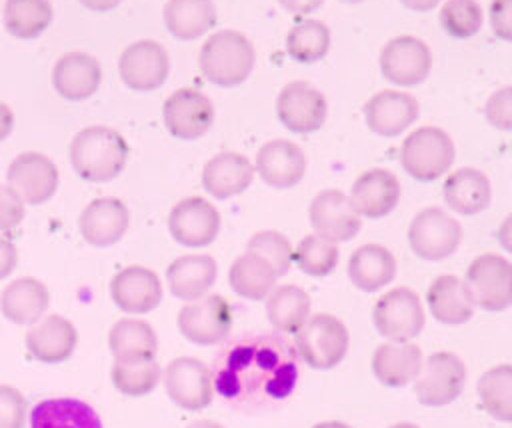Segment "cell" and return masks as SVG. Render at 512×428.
I'll return each instance as SVG.
<instances>
[{
	"label": "cell",
	"instance_id": "cell-1",
	"mask_svg": "<svg viewBox=\"0 0 512 428\" xmlns=\"http://www.w3.org/2000/svg\"><path fill=\"white\" fill-rule=\"evenodd\" d=\"M294 352L278 338H250L224 354L212 382L234 406H256L286 398L298 380Z\"/></svg>",
	"mask_w": 512,
	"mask_h": 428
},
{
	"label": "cell",
	"instance_id": "cell-2",
	"mask_svg": "<svg viewBox=\"0 0 512 428\" xmlns=\"http://www.w3.org/2000/svg\"><path fill=\"white\" fill-rule=\"evenodd\" d=\"M128 156V142L110 126H86L70 142L72 170L90 184L114 180L126 168Z\"/></svg>",
	"mask_w": 512,
	"mask_h": 428
},
{
	"label": "cell",
	"instance_id": "cell-3",
	"mask_svg": "<svg viewBox=\"0 0 512 428\" xmlns=\"http://www.w3.org/2000/svg\"><path fill=\"white\" fill-rule=\"evenodd\" d=\"M254 46L238 30H218L206 38L198 54L202 76L220 88H234L248 80L254 68Z\"/></svg>",
	"mask_w": 512,
	"mask_h": 428
},
{
	"label": "cell",
	"instance_id": "cell-4",
	"mask_svg": "<svg viewBox=\"0 0 512 428\" xmlns=\"http://www.w3.org/2000/svg\"><path fill=\"white\" fill-rule=\"evenodd\" d=\"M456 158V148L448 132L436 126L412 130L400 146L404 172L418 182H434L444 176Z\"/></svg>",
	"mask_w": 512,
	"mask_h": 428
},
{
	"label": "cell",
	"instance_id": "cell-5",
	"mask_svg": "<svg viewBox=\"0 0 512 428\" xmlns=\"http://www.w3.org/2000/svg\"><path fill=\"white\" fill-rule=\"evenodd\" d=\"M298 358L314 370L336 368L348 352L350 334L342 320L332 314H314L294 334Z\"/></svg>",
	"mask_w": 512,
	"mask_h": 428
},
{
	"label": "cell",
	"instance_id": "cell-6",
	"mask_svg": "<svg viewBox=\"0 0 512 428\" xmlns=\"http://www.w3.org/2000/svg\"><path fill=\"white\" fill-rule=\"evenodd\" d=\"M464 288L474 306L502 312L512 306V262L500 254L476 256L464 276Z\"/></svg>",
	"mask_w": 512,
	"mask_h": 428
},
{
	"label": "cell",
	"instance_id": "cell-7",
	"mask_svg": "<svg viewBox=\"0 0 512 428\" xmlns=\"http://www.w3.org/2000/svg\"><path fill=\"white\" fill-rule=\"evenodd\" d=\"M376 332L390 342H410L426 326L424 306L418 294L406 286L388 290L372 308Z\"/></svg>",
	"mask_w": 512,
	"mask_h": 428
},
{
	"label": "cell",
	"instance_id": "cell-8",
	"mask_svg": "<svg viewBox=\"0 0 512 428\" xmlns=\"http://www.w3.org/2000/svg\"><path fill=\"white\" fill-rule=\"evenodd\" d=\"M462 236L460 222L436 206L420 210L408 226V246L426 262H440L452 256Z\"/></svg>",
	"mask_w": 512,
	"mask_h": 428
},
{
	"label": "cell",
	"instance_id": "cell-9",
	"mask_svg": "<svg viewBox=\"0 0 512 428\" xmlns=\"http://www.w3.org/2000/svg\"><path fill=\"white\" fill-rule=\"evenodd\" d=\"M232 306L220 294H208L186 302L178 312L180 334L198 346H214L232 330Z\"/></svg>",
	"mask_w": 512,
	"mask_h": 428
},
{
	"label": "cell",
	"instance_id": "cell-10",
	"mask_svg": "<svg viewBox=\"0 0 512 428\" xmlns=\"http://www.w3.org/2000/svg\"><path fill=\"white\" fill-rule=\"evenodd\" d=\"M466 384V366L452 352H434L414 380V394L422 406L438 408L454 402Z\"/></svg>",
	"mask_w": 512,
	"mask_h": 428
},
{
	"label": "cell",
	"instance_id": "cell-11",
	"mask_svg": "<svg viewBox=\"0 0 512 428\" xmlns=\"http://www.w3.org/2000/svg\"><path fill=\"white\" fill-rule=\"evenodd\" d=\"M380 72L394 86H418L432 70V54L424 40L416 36H396L380 50Z\"/></svg>",
	"mask_w": 512,
	"mask_h": 428
},
{
	"label": "cell",
	"instance_id": "cell-12",
	"mask_svg": "<svg viewBox=\"0 0 512 428\" xmlns=\"http://www.w3.org/2000/svg\"><path fill=\"white\" fill-rule=\"evenodd\" d=\"M118 72L130 90L152 92L166 82L170 74V56L156 40H136L122 50Z\"/></svg>",
	"mask_w": 512,
	"mask_h": 428
},
{
	"label": "cell",
	"instance_id": "cell-13",
	"mask_svg": "<svg viewBox=\"0 0 512 428\" xmlns=\"http://www.w3.org/2000/svg\"><path fill=\"white\" fill-rule=\"evenodd\" d=\"M276 116L282 126L294 134H312L328 118L324 94L304 80L288 82L276 98Z\"/></svg>",
	"mask_w": 512,
	"mask_h": 428
},
{
	"label": "cell",
	"instance_id": "cell-14",
	"mask_svg": "<svg viewBox=\"0 0 512 428\" xmlns=\"http://www.w3.org/2000/svg\"><path fill=\"white\" fill-rule=\"evenodd\" d=\"M220 226V212L212 202L200 196L182 198L168 214L170 236L186 248L210 246L216 240Z\"/></svg>",
	"mask_w": 512,
	"mask_h": 428
},
{
	"label": "cell",
	"instance_id": "cell-15",
	"mask_svg": "<svg viewBox=\"0 0 512 428\" xmlns=\"http://www.w3.org/2000/svg\"><path fill=\"white\" fill-rule=\"evenodd\" d=\"M164 388L168 398L182 410L198 412L210 406L214 396L212 372L196 358H174L164 370Z\"/></svg>",
	"mask_w": 512,
	"mask_h": 428
},
{
	"label": "cell",
	"instance_id": "cell-16",
	"mask_svg": "<svg viewBox=\"0 0 512 428\" xmlns=\"http://www.w3.org/2000/svg\"><path fill=\"white\" fill-rule=\"evenodd\" d=\"M6 180L24 204L40 206L56 194L60 174L46 154L28 150L10 162Z\"/></svg>",
	"mask_w": 512,
	"mask_h": 428
},
{
	"label": "cell",
	"instance_id": "cell-17",
	"mask_svg": "<svg viewBox=\"0 0 512 428\" xmlns=\"http://www.w3.org/2000/svg\"><path fill=\"white\" fill-rule=\"evenodd\" d=\"M308 220L316 236H322L330 242L352 240L362 228V216L352 206L350 198L336 188L320 190L310 206Z\"/></svg>",
	"mask_w": 512,
	"mask_h": 428
},
{
	"label": "cell",
	"instance_id": "cell-18",
	"mask_svg": "<svg viewBox=\"0 0 512 428\" xmlns=\"http://www.w3.org/2000/svg\"><path fill=\"white\" fill-rule=\"evenodd\" d=\"M162 118L166 130L180 140H198L202 138L214 122V106L210 98L196 88H178L174 90L164 106Z\"/></svg>",
	"mask_w": 512,
	"mask_h": 428
},
{
	"label": "cell",
	"instance_id": "cell-19",
	"mask_svg": "<svg viewBox=\"0 0 512 428\" xmlns=\"http://www.w3.org/2000/svg\"><path fill=\"white\" fill-rule=\"evenodd\" d=\"M110 298L126 314H148L162 302V282L146 266H126L110 280Z\"/></svg>",
	"mask_w": 512,
	"mask_h": 428
},
{
	"label": "cell",
	"instance_id": "cell-20",
	"mask_svg": "<svg viewBox=\"0 0 512 428\" xmlns=\"http://www.w3.org/2000/svg\"><path fill=\"white\" fill-rule=\"evenodd\" d=\"M418 112V100L402 90H380L364 104L366 126L382 138L404 134L418 120Z\"/></svg>",
	"mask_w": 512,
	"mask_h": 428
},
{
	"label": "cell",
	"instance_id": "cell-21",
	"mask_svg": "<svg viewBox=\"0 0 512 428\" xmlns=\"http://www.w3.org/2000/svg\"><path fill=\"white\" fill-rule=\"evenodd\" d=\"M130 226L128 206L120 198L104 196L92 200L78 218L82 238L96 248H108L124 238Z\"/></svg>",
	"mask_w": 512,
	"mask_h": 428
},
{
	"label": "cell",
	"instance_id": "cell-22",
	"mask_svg": "<svg viewBox=\"0 0 512 428\" xmlns=\"http://www.w3.org/2000/svg\"><path fill=\"white\" fill-rule=\"evenodd\" d=\"M24 344L32 360L42 364H60L74 354L78 332L68 318L48 314L32 324V328L26 332Z\"/></svg>",
	"mask_w": 512,
	"mask_h": 428
},
{
	"label": "cell",
	"instance_id": "cell-23",
	"mask_svg": "<svg viewBox=\"0 0 512 428\" xmlns=\"http://www.w3.org/2000/svg\"><path fill=\"white\" fill-rule=\"evenodd\" d=\"M100 82V62L88 52H68L60 56L52 68V86L56 94L68 102H84L92 98Z\"/></svg>",
	"mask_w": 512,
	"mask_h": 428
},
{
	"label": "cell",
	"instance_id": "cell-24",
	"mask_svg": "<svg viewBox=\"0 0 512 428\" xmlns=\"http://www.w3.org/2000/svg\"><path fill=\"white\" fill-rule=\"evenodd\" d=\"M254 170L264 184L284 190L302 182L306 174V156L302 148L290 140H270L258 154Z\"/></svg>",
	"mask_w": 512,
	"mask_h": 428
},
{
	"label": "cell",
	"instance_id": "cell-25",
	"mask_svg": "<svg viewBox=\"0 0 512 428\" xmlns=\"http://www.w3.org/2000/svg\"><path fill=\"white\" fill-rule=\"evenodd\" d=\"M348 198L360 216L384 218L398 206L400 182L390 170L372 168L354 180Z\"/></svg>",
	"mask_w": 512,
	"mask_h": 428
},
{
	"label": "cell",
	"instance_id": "cell-26",
	"mask_svg": "<svg viewBox=\"0 0 512 428\" xmlns=\"http://www.w3.org/2000/svg\"><path fill=\"white\" fill-rule=\"evenodd\" d=\"M254 164L238 152L214 154L202 170V186L216 200H228L242 194L254 180Z\"/></svg>",
	"mask_w": 512,
	"mask_h": 428
},
{
	"label": "cell",
	"instance_id": "cell-27",
	"mask_svg": "<svg viewBox=\"0 0 512 428\" xmlns=\"http://www.w3.org/2000/svg\"><path fill=\"white\" fill-rule=\"evenodd\" d=\"M50 306V292L44 282L32 276L12 280L0 296L2 316L16 326H32L44 318Z\"/></svg>",
	"mask_w": 512,
	"mask_h": 428
},
{
	"label": "cell",
	"instance_id": "cell-28",
	"mask_svg": "<svg viewBox=\"0 0 512 428\" xmlns=\"http://www.w3.org/2000/svg\"><path fill=\"white\" fill-rule=\"evenodd\" d=\"M422 366V350L412 342H384L372 354V374L380 384L390 388L414 382Z\"/></svg>",
	"mask_w": 512,
	"mask_h": 428
},
{
	"label": "cell",
	"instance_id": "cell-29",
	"mask_svg": "<svg viewBox=\"0 0 512 428\" xmlns=\"http://www.w3.org/2000/svg\"><path fill=\"white\" fill-rule=\"evenodd\" d=\"M218 276L216 260L208 254H186L170 262L166 280L170 292L184 300L194 302L208 294Z\"/></svg>",
	"mask_w": 512,
	"mask_h": 428
},
{
	"label": "cell",
	"instance_id": "cell-30",
	"mask_svg": "<svg viewBox=\"0 0 512 428\" xmlns=\"http://www.w3.org/2000/svg\"><path fill=\"white\" fill-rule=\"evenodd\" d=\"M442 194L452 212L460 216H476L490 206L492 186L482 170L458 168L446 178Z\"/></svg>",
	"mask_w": 512,
	"mask_h": 428
},
{
	"label": "cell",
	"instance_id": "cell-31",
	"mask_svg": "<svg viewBox=\"0 0 512 428\" xmlns=\"http://www.w3.org/2000/svg\"><path fill=\"white\" fill-rule=\"evenodd\" d=\"M30 428H102L98 412L78 398H46L28 412Z\"/></svg>",
	"mask_w": 512,
	"mask_h": 428
},
{
	"label": "cell",
	"instance_id": "cell-32",
	"mask_svg": "<svg viewBox=\"0 0 512 428\" xmlns=\"http://www.w3.org/2000/svg\"><path fill=\"white\" fill-rule=\"evenodd\" d=\"M396 276V258L382 244H364L348 260V278L362 292H376Z\"/></svg>",
	"mask_w": 512,
	"mask_h": 428
},
{
	"label": "cell",
	"instance_id": "cell-33",
	"mask_svg": "<svg viewBox=\"0 0 512 428\" xmlns=\"http://www.w3.org/2000/svg\"><path fill=\"white\" fill-rule=\"evenodd\" d=\"M162 18L176 40L188 42L208 34L218 22V12L212 0H168Z\"/></svg>",
	"mask_w": 512,
	"mask_h": 428
},
{
	"label": "cell",
	"instance_id": "cell-34",
	"mask_svg": "<svg viewBox=\"0 0 512 428\" xmlns=\"http://www.w3.org/2000/svg\"><path fill=\"white\" fill-rule=\"evenodd\" d=\"M426 302L432 316L446 326H460L474 314V304L468 298L464 282L452 274H442L432 280Z\"/></svg>",
	"mask_w": 512,
	"mask_h": 428
},
{
	"label": "cell",
	"instance_id": "cell-35",
	"mask_svg": "<svg viewBox=\"0 0 512 428\" xmlns=\"http://www.w3.org/2000/svg\"><path fill=\"white\" fill-rule=\"evenodd\" d=\"M108 346L114 362L148 360L156 358L158 336L146 320L120 318L108 332Z\"/></svg>",
	"mask_w": 512,
	"mask_h": 428
},
{
	"label": "cell",
	"instance_id": "cell-36",
	"mask_svg": "<svg viewBox=\"0 0 512 428\" xmlns=\"http://www.w3.org/2000/svg\"><path fill=\"white\" fill-rule=\"evenodd\" d=\"M310 296L294 284L276 286L266 296V316L274 330L282 334H296L310 318Z\"/></svg>",
	"mask_w": 512,
	"mask_h": 428
},
{
	"label": "cell",
	"instance_id": "cell-37",
	"mask_svg": "<svg viewBox=\"0 0 512 428\" xmlns=\"http://www.w3.org/2000/svg\"><path fill=\"white\" fill-rule=\"evenodd\" d=\"M54 8L50 0H6L2 22L10 36L34 40L52 24Z\"/></svg>",
	"mask_w": 512,
	"mask_h": 428
},
{
	"label": "cell",
	"instance_id": "cell-38",
	"mask_svg": "<svg viewBox=\"0 0 512 428\" xmlns=\"http://www.w3.org/2000/svg\"><path fill=\"white\" fill-rule=\"evenodd\" d=\"M276 278L270 264L250 252L240 254L228 270L230 288L246 300H264L274 290Z\"/></svg>",
	"mask_w": 512,
	"mask_h": 428
},
{
	"label": "cell",
	"instance_id": "cell-39",
	"mask_svg": "<svg viewBox=\"0 0 512 428\" xmlns=\"http://www.w3.org/2000/svg\"><path fill=\"white\" fill-rule=\"evenodd\" d=\"M330 42V28L320 20L306 18L286 34V52L300 64H314L328 54Z\"/></svg>",
	"mask_w": 512,
	"mask_h": 428
},
{
	"label": "cell",
	"instance_id": "cell-40",
	"mask_svg": "<svg viewBox=\"0 0 512 428\" xmlns=\"http://www.w3.org/2000/svg\"><path fill=\"white\" fill-rule=\"evenodd\" d=\"M482 408L498 422H512V364L486 370L478 380Z\"/></svg>",
	"mask_w": 512,
	"mask_h": 428
},
{
	"label": "cell",
	"instance_id": "cell-41",
	"mask_svg": "<svg viewBox=\"0 0 512 428\" xmlns=\"http://www.w3.org/2000/svg\"><path fill=\"white\" fill-rule=\"evenodd\" d=\"M110 376H112L114 388L120 394H124L128 398H142L158 386L160 364L156 362V358L114 362Z\"/></svg>",
	"mask_w": 512,
	"mask_h": 428
},
{
	"label": "cell",
	"instance_id": "cell-42",
	"mask_svg": "<svg viewBox=\"0 0 512 428\" xmlns=\"http://www.w3.org/2000/svg\"><path fill=\"white\" fill-rule=\"evenodd\" d=\"M338 246L322 236L308 234L292 254V262L312 278L328 276L338 264Z\"/></svg>",
	"mask_w": 512,
	"mask_h": 428
},
{
	"label": "cell",
	"instance_id": "cell-43",
	"mask_svg": "<svg viewBox=\"0 0 512 428\" xmlns=\"http://www.w3.org/2000/svg\"><path fill=\"white\" fill-rule=\"evenodd\" d=\"M442 30L456 40L472 38L484 22V12L476 0H446L438 14Z\"/></svg>",
	"mask_w": 512,
	"mask_h": 428
},
{
	"label": "cell",
	"instance_id": "cell-44",
	"mask_svg": "<svg viewBox=\"0 0 512 428\" xmlns=\"http://www.w3.org/2000/svg\"><path fill=\"white\" fill-rule=\"evenodd\" d=\"M246 252L260 256L266 264H270V268L280 278L292 266L294 248L284 234H280L276 230H260L248 240Z\"/></svg>",
	"mask_w": 512,
	"mask_h": 428
},
{
	"label": "cell",
	"instance_id": "cell-45",
	"mask_svg": "<svg viewBox=\"0 0 512 428\" xmlns=\"http://www.w3.org/2000/svg\"><path fill=\"white\" fill-rule=\"evenodd\" d=\"M28 404L24 394L10 386L0 384V428H24Z\"/></svg>",
	"mask_w": 512,
	"mask_h": 428
},
{
	"label": "cell",
	"instance_id": "cell-46",
	"mask_svg": "<svg viewBox=\"0 0 512 428\" xmlns=\"http://www.w3.org/2000/svg\"><path fill=\"white\" fill-rule=\"evenodd\" d=\"M484 116L490 126L512 132V84L492 92L484 104Z\"/></svg>",
	"mask_w": 512,
	"mask_h": 428
},
{
	"label": "cell",
	"instance_id": "cell-47",
	"mask_svg": "<svg viewBox=\"0 0 512 428\" xmlns=\"http://www.w3.org/2000/svg\"><path fill=\"white\" fill-rule=\"evenodd\" d=\"M22 218L24 202L8 184H0V232L14 230Z\"/></svg>",
	"mask_w": 512,
	"mask_h": 428
},
{
	"label": "cell",
	"instance_id": "cell-48",
	"mask_svg": "<svg viewBox=\"0 0 512 428\" xmlns=\"http://www.w3.org/2000/svg\"><path fill=\"white\" fill-rule=\"evenodd\" d=\"M488 20L498 40L512 42V0H492Z\"/></svg>",
	"mask_w": 512,
	"mask_h": 428
},
{
	"label": "cell",
	"instance_id": "cell-49",
	"mask_svg": "<svg viewBox=\"0 0 512 428\" xmlns=\"http://www.w3.org/2000/svg\"><path fill=\"white\" fill-rule=\"evenodd\" d=\"M18 266V248L12 240L0 236V280L8 278Z\"/></svg>",
	"mask_w": 512,
	"mask_h": 428
},
{
	"label": "cell",
	"instance_id": "cell-50",
	"mask_svg": "<svg viewBox=\"0 0 512 428\" xmlns=\"http://www.w3.org/2000/svg\"><path fill=\"white\" fill-rule=\"evenodd\" d=\"M278 4L292 16H306L316 12L324 4V0H278Z\"/></svg>",
	"mask_w": 512,
	"mask_h": 428
},
{
	"label": "cell",
	"instance_id": "cell-51",
	"mask_svg": "<svg viewBox=\"0 0 512 428\" xmlns=\"http://www.w3.org/2000/svg\"><path fill=\"white\" fill-rule=\"evenodd\" d=\"M14 130V112L8 104L0 102V142L6 140Z\"/></svg>",
	"mask_w": 512,
	"mask_h": 428
},
{
	"label": "cell",
	"instance_id": "cell-52",
	"mask_svg": "<svg viewBox=\"0 0 512 428\" xmlns=\"http://www.w3.org/2000/svg\"><path fill=\"white\" fill-rule=\"evenodd\" d=\"M496 238H498V244H500L508 254H512V214H508V216L502 220V224L498 226Z\"/></svg>",
	"mask_w": 512,
	"mask_h": 428
},
{
	"label": "cell",
	"instance_id": "cell-53",
	"mask_svg": "<svg viewBox=\"0 0 512 428\" xmlns=\"http://www.w3.org/2000/svg\"><path fill=\"white\" fill-rule=\"evenodd\" d=\"M84 8L92 10V12H110L116 6H120L122 0H78Z\"/></svg>",
	"mask_w": 512,
	"mask_h": 428
},
{
	"label": "cell",
	"instance_id": "cell-54",
	"mask_svg": "<svg viewBox=\"0 0 512 428\" xmlns=\"http://www.w3.org/2000/svg\"><path fill=\"white\" fill-rule=\"evenodd\" d=\"M402 6H406L412 12H430L434 10L442 0H400Z\"/></svg>",
	"mask_w": 512,
	"mask_h": 428
},
{
	"label": "cell",
	"instance_id": "cell-55",
	"mask_svg": "<svg viewBox=\"0 0 512 428\" xmlns=\"http://www.w3.org/2000/svg\"><path fill=\"white\" fill-rule=\"evenodd\" d=\"M186 428H224V426L214 422V420H194Z\"/></svg>",
	"mask_w": 512,
	"mask_h": 428
},
{
	"label": "cell",
	"instance_id": "cell-56",
	"mask_svg": "<svg viewBox=\"0 0 512 428\" xmlns=\"http://www.w3.org/2000/svg\"><path fill=\"white\" fill-rule=\"evenodd\" d=\"M312 428H352V426H348V424H344V422H338V420H326V422L314 424Z\"/></svg>",
	"mask_w": 512,
	"mask_h": 428
},
{
	"label": "cell",
	"instance_id": "cell-57",
	"mask_svg": "<svg viewBox=\"0 0 512 428\" xmlns=\"http://www.w3.org/2000/svg\"><path fill=\"white\" fill-rule=\"evenodd\" d=\"M390 428H420V426L414 424V422H396V424H392Z\"/></svg>",
	"mask_w": 512,
	"mask_h": 428
},
{
	"label": "cell",
	"instance_id": "cell-58",
	"mask_svg": "<svg viewBox=\"0 0 512 428\" xmlns=\"http://www.w3.org/2000/svg\"><path fill=\"white\" fill-rule=\"evenodd\" d=\"M340 2H346V4H358V2H364V0H340Z\"/></svg>",
	"mask_w": 512,
	"mask_h": 428
}]
</instances>
